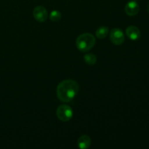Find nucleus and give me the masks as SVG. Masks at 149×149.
I'll list each match as a JSON object with an SVG mask.
<instances>
[{
	"mask_svg": "<svg viewBox=\"0 0 149 149\" xmlns=\"http://www.w3.org/2000/svg\"><path fill=\"white\" fill-rule=\"evenodd\" d=\"M79 89V84L74 80H64L61 81L57 87V95L60 100L64 103H68L77 95Z\"/></svg>",
	"mask_w": 149,
	"mask_h": 149,
	"instance_id": "f257e3e1",
	"label": "nucleus"
},
{
	"mask_svg": "<svg viewBox=\"0 0 149 149\" xmlns=\"http://www.w3.org/2000/svg\"><path fill=\"white\" fill-rule=\"evenodd\" d=\"M95 44V38L93 34L84 33L78 36L76 42L77 48L81 52H87L94 47Z\"/></svg>",
	"mask_w": 149,
	"mask_h": 149,
	"instance_id": "f03ea898",
	"label": "nucleus"
},
{
	"mask_svg": "<svg viewBox=\"0 0 149 149\" xmlns=\"http://www.w3.org/2000/svg\"><path fill=\"white\" fill-rule=\"evenodd\" d=\"M56 115L58 119L62 122H68L72 118L73 110L71 106L62 104L57 109Z\"/></svg>",
	"mask_w": 149,
	"mask_h": 149,
	"instance_id": "7ed1b4c3",
	"label": "nucleus"
},
{
	"mask_svg": "<svg viewBox=\"0 0 149 149\" xmlns=\"http://www.w3.org/2000/svg\"><path fill=\"white\" fill-rule=\"evenodd\" d=\"M110 39L112 43L116 45H122L125 42V34L119 29H113L110 32Z\"/></svg>",
	"mask_w": 149,
	"mask_h": 149,
	"instance_id": "20e7f679",
	"label": "nucleus"
},
{
	"mask_svg": "<svg viewBox=\"0 0 149 149\" xmlns=\"http://www.w3.org/2000/svg\"><path fill=\"white\" fill-rule=\"evenodd\" d=\"M33 15L38 22H45L47 19L48 13L45 7L42 6H37L33 10Z\"/></svg>",
	"mask_w": 149,
	"mask_h": 149,
	"instance_id": "39448f33",
	"label": "nucleus"
},
{
	"mask_svg": "<svg viewBox=\"0 0 149 149\" xmlns=\"http://www.w3.org/2000/svg\"><path fill=\"white\" fill-rule=\"evenodd\" d=\"M125 12L129 16H135L139 12V5L136 1H129L125 6Z\"/></svg>",
	"mask_w": 149,
	"mask_h": 149,
	"instance_id": "423d86ee",
	"label": "nucleus"
},
{
	"mask_svg": "<svg viewBox=\"0 0 149 149\" xmlns=\"http://www.w3.org/2000/svg\"><path fill=\"white\" fill-rule=\"evenodd\" d=\"M127 36L131 39V40H138L141 37V31L138 27L135 26H130L126 29Z\"/></svg>",
	"mask_w": 149,
	"mask_h": 149,
	"instance_id": "0eeeda50",
	"label": "nucleus"
},
{
	"mask_svg": "<svg viewBox=\"0 0 149 149\" xmlns=\"http://www.w3.org/2000/svg\"><path fill=\"white\" fill-rule=\"evenodd\" d=\"M78 147L81 149H87L91 145V139L88 135H82L80 137L77 141Z\"/></svg>",
	"mask_w": 149,
	"mask_h": 149,
	"instance_id": "6e6552de",
	"label": "nucleus"
},
{
	"mask_svg": "<svg viewBox=\"0 0 149 149\" xmlns=\"http://www.w3.org/2000/svg\"><path fill=\"white\" fill-rule=\"evenodd\" d=\"M109 33V30L106 26H100V28L96 30L95 34L98 39H103L108 36Z\"/></svg>",
	"mask_w": 149,
	"mask_h": 149,
	"instance_id": "1a4fd4ad",
	"label": "nucleus"
},
{
	"mask_svg": "<svg viewBox=\"0 0 149 149\" xmlns=\"http://www.w3.org/2000/svg\"><path fill=\"white\" fill-rule=\"evenodd\" d=\"M84 62L88 65H94L97 61V58L93 54H86L84 56Z\"/></svg>",
	"mask_w": 149,
	"mask_h": 149,
	"instance_id": "9d476101",
	"label": "nucleus"
},
{
	"mask_svg": "<svg viewBox=\"0 0 149 149\" xmlns=\"http://www.w3.org/2000/svg\"><path fill=\"white\" fill-rule=\"evenodd\" d=\"M49 18L53 22L59 21L61 18V13L58 10H53L49 15Z\"/></svg>",
	"mask_w": 149,
	"mask_h": 149,
	"instance_id": "9b49d317",
	"label": "nucleus"
},
{
	"mask_svg": "<svg viewBox=\"0 0 149 149\" xmlns=\"http://www.w3.org/2000/svg\"><path fill=\"white\" fill-rule=\"evenodd\" d=\"M147 8H148V13H149V2H148V7H147Z\"/></svg>",
	"mask_w": 149,
	"mask_h": 149,
	"instance_id": "f8f14e48",
	"label": "nucleus"
},
{
	"mask_svg": "<svg viewBox=\"0 0 149 149\" xmlns=\"http://www.w3.org/2000/svg\"><path fill=\"white\" fill-rule=\"evenodd\" d=\"M134 1H137V0H134Z\"/></svg>",
	"mask_w": 149,
	"mask_h": 149,
	"instance_id": "ddd939ff",
	"label": "nucleus"
}]
</instances>
